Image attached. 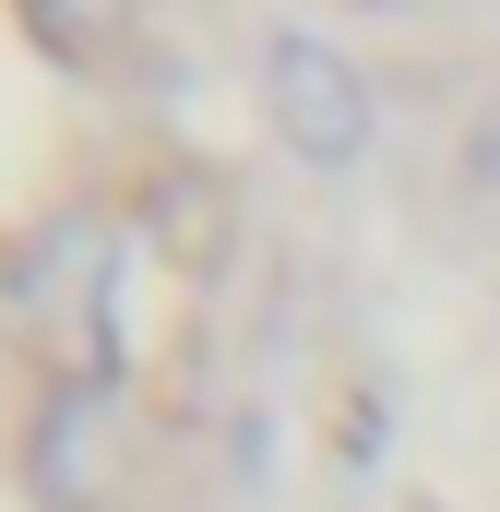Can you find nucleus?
<instances>
[{"label":"nucleus","mask_w":500,"mask_h":512,"mask_svg":"<svg viewBox=\"0 0 500 512\" xmlns=\"http://www.w3.org/2000/svg\"><path fill=\"white\" fill-rule=\"evenodd\" d=\"M108 274H120V251H108V227H96V215L48 227L36 251L12 262V322H24L48 358H72V382H96V370H108Z\"/></svg>","instance_id":"obj_1"},{"label":"nucleus","mask_w":500,"mask_h":512,"mask_svg":"<svg viewBox=\"0 0 500 512\" xmlns=\"http://www.w3.org/2000/svg\"><path fill=\"white\" fill-rule=\"evenodd\" d=\"M262 84H274V131H286L310 167H346V155L370 143V84H358L322 36H274Z\"/></svg>","instance_id":"obj_2"},{"label":"nucleus","mask_w":500,"mask_h":512,"mask_svg":"<svg viewBox=\"0 0 500 512\" xmlns=\"http://www.w3.org/2000/svg\"><path fill=\"white\" fill-rule=\"evenodd\" d=\"M36 489L60 512H108L120 501V417L96 382H60L48 393V441H36Z\"/></svg>","instance_id":"obj_3"},{"label":"nucleus","mask_w":500,"mask_h":512,"mask_svg":"<svg viewBox=\"0 0 500 512\" xmlns=\"http://www.w3.org/2000/svg\"><path fill=\"white\" fill-rule=\"evenodd\" d=\"M36 12V36H60V48H108L131 24V0H24Z\"/></svg>","instance_id":"obj_4"}]
</instances>
